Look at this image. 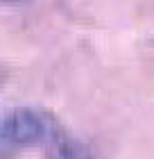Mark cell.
Here are the masks:
<instances>
[{
    "mask_svg": "<svg viewBox=\"0 0 154 159\" xmlns=\"http://www.w3.org/2000/svg\"><path fill=\"white\" fill-rule=\"evenodd\" d=\"M50 118L52 114L34 107H18L9 111L7 118L0 123V155H11L20 148L43 143Z\"/></svg>",
    "mask_w": 154,
    "mask_h": 159,
    "instance_id": "obj_1",
    "label": "cell"
},
{
    "mask_svg": "<svg viewBox=\"0 0 154 159\" xmlns=\"http://www.w3.org/2000/svg\"><path fill=\"white\" fill-rule=\"evenodd\" d=\"M46 159H95L84 141H79L70 129H66L55 116L50 118L48 134L43 139Z\"/></svg>",
    "mask_w": 154,
    "mask_h": 159,
    "instance_id": "obj_2",
    "label": "cell"
},
{
    "mask_svg": "<svg viewBox=\"0 0 154 159\" xmlns=\"http://www.w3.org/2000/svg\"><path fill=\"white\" fill-rule=\"evenodd\" d=\"M0 2H25V0H0Z\"/></svg>",
    "mask_w": 154,
    "mask_h": 159,
    "instance_id": "obj_3",
    "label": "cell"
}]
</instances>
